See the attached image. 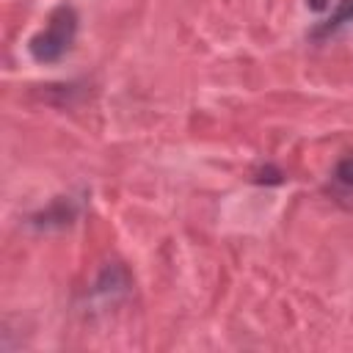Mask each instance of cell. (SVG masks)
Returning a JSON list of instances; mask_svg holds the SVG:
<instances>
[{
    "label": "cell",
    "instance_id": "cell-1",
    "mask_svg": "<svg viewBox=\"0 0 353 353\" xmlns=\"http://www.w3.org/2000/svg\"><path fill=\"white\" fill-rule=\"evenodd\" d=\"M80 30V14L72 3H61L50 11L47 25L30 36L28 41V52L36 63H58L61 58H66V52L74 47Z\"/></svg>",
    "mask_w": 353,
    "mask_h": 353
},
{
    "label": "cell",
    "instance_id": "cell-2",
    "mask_svg": "<svg viewBox=\"0 0 353 353\" xmlns=\"http://www.w3.org/2000/svg\"><path fill=\"white\" fill-rule=\"evenodd\" d=\"M130 287H132L130 270L121 262H108L91 284V298H97L102 303H116L130 292Z\"/></svg>",
    "mask_w": 353,
    "mask_h": 353
},
{
    "label": "cell",
    "instance_id": "cell-3",
    "mask_svg": "<svg viewBox=\"0 0 353 353\" xmlns=\"http://www.w3.org/2000/svg\"><path fill=\"white\" fill-rule=\"evenodd\" d=\"M77 215H80L77 201H74L72 196H58L50 207L33 212V215L28 218V223H30L33 229H39V232H52V229H66V226H72V223L77 221Z\"/></svg>",
    "mask_w": 353,
    "mask_h": 353
},
{
    "label": "cell",
    "instance_id": "cell-4",
    "mask_svg": "<svg viewBox=\"0 0 353 353\" xmlns=\"http://www.w3.org/2000/svg\"><path fill=\"white\" fill-rule=\"evenodd\" d=\"M347 22H353V0H339L336 8H334V14L328 19H323L320 25H314L309 36L314 41H325L328 36H334L336 30H342Z\"/></svg>",
    "mask_w": 353,
    "mask_h": 353
},
{
    "label": "cell",
    "instance_id": "cell-5",
    "mask_svg": "<svg viewBox=\"0 0 353 353\" xmlns=\"http://www.w3.org/2000/svg\"><path fill=\"white\" fill-rule=\"evenodd\" d=\"M251 179L256 185H281L284 182V171H279L276 165H262L259 171L251 174Z\"/></svg>",
    "mask_w": 353,
    "mask_h": 353
},
{
    "label": "cell",
    "instance_id": "cell-6",
    "mask_svg": "<svg viewBox=\"0 0 353 353\" xmlns=\"http://www.w3.org/2000/svg\"><path fill=\"white\" fill-rule=\"evenodd\" d=\"M334 179L345 188H353V157H342L336 165H334Z\"/></svg>",
    "mask_w": 353,
    "mask_h": 353
},
{
    "label": "cell",
    "instance_id": "cell-7",
    "mask_svg": "<svg viewBox=\"0 0 353 353\" xmlns=\"http://www.w3.org/2000/svg\"><path fill=\"white\" fill-rule=\"evenodd\" d=\"M328 3H331V0H306V6H309L312 11H323V8H328Z\"/></svg>",
    "mask_w": 353,
    "mask_h": 353
}]
</instances>
